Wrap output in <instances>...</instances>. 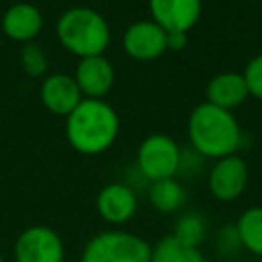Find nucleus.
Wrapping results in <instances>:
<instances>
[{
  "mask_svg": "<svg viewBox=\"0 0 262 262\" xmlns=\"http://www.w3.org/2000/svg\"><path fill=\"white\" fill-rule=\"evenodd\" d=\"M119 131V115L106 100L84 98L66 117V139L82 156H98L111 149Z\"/></svg>",
  "mask_w": 262,
  "mask_h": 262,
  "instance_id": "f257e3e1",
  "label": "nucleus"
},
{
  "mask_svg": "<svg viewBox=\"0 0 262 262\" xmlns=\"http://www.w3.org/2000/svg\"><path fill=\"white\" fill-rule=\"evenodd\" d=\"M190 147L205 160H221L237 154L242 145V129L231 111L211 102H201L192 108L186 123Z\"/></svg>",
  "mask_w": 262,
  "mask_h": 262,
  "instance_id": "f03ea898",
  "label": "nucleus"
},
{
  "mask_svg": "<svg viewBox=\"0 0 262 262\" xmlns=\"http://www.w3.org/2000/svg\"><path fill=\"white\" fill-rule=\"evenodd\" d=\"M57 41L78 59L104 55L111 45V27L106 18L90 6H74L59 14L55 23Z\"/></svg>",
  "mask_w": 262,
  "mask_h": 262,
  "instance_id": "7ed1b4c3",
  "label": "nucleus"
},
{
  "mask_svg": "<svg viewBox=\"0 0 262 262\" xmlns=\"http://www.w3.org/2000/svg\"><path fill=\"white\" fill-rule=\"evenodd\" d=\"M80 262H151V244L125 229H104L86 242Z\"/></svg>",
  "mask_w": 262,
  "mask_h": 262,
  "instance_id": "20e7f679",
  "label": "nucleus"
},
{
  "mask_svg": "<svg viewBox=\"0 0 262 262\" xmlns=\"http://www.w3.org/2000/svg\"><path fill=\"white\" fill-rule=\"evenodd\" d=\"M180 158L182 149L170 135L151 133L139 143L135 166L141 178H145L147 182H158L178 176Z\"/></svg>",
  "mask_w": 262,
  "mask_h": 262,
  "instance_id": "39448f33",
  "label": "nucleus"
},
{
  "mask_svg": "<svg viewBox=\"0 0 262 262\" xmlns=\"http://www.w3.org/2000/svg\"><path fill=\"white\" fill-rule=\"evenodd\" d=\"M12 254L16 262H66V244L53 227L37 223L16 235Z\"/></svg>",
  "mask_w": 262,
  "mask_h": 262,
  "instance_id": "423d86ee",
  "label": "nucleus"
},
{
  "mask_svg": "<svg viewBox=\"0 0 262 262\" xmlns=\"http://www.w3.org/2000/svg\"><path fill=\"white\" fill-rule=\"evenodd\" d=\"M250 170L242 156L231 154L221 160H215L207 174V186L213 199L221 203L237 201L248 186Z\"/></svg>",
  "mask_w": 262,
  "mask_h": 262,
  "instance_id": "0eeeda50",
  "label": "nucleus"
},
{
  "mask_svg": "<svg viewBox=\"0 0 262 262\" xmlns=\"http://www.w3.org/2000/svg\"><path fill=\"white\" fill-rule=\"evenodd\" d=\"M94 207L98 217L106 225H111V229H121L135 217L139 209V199L129 184L108 182L98 190Z\"/></svg>",
  "mask_w": 262,
  "mask_h": 262,
  "instance_id": "6e6552de",
  "label": "nucleus"
},
{
  "mask_svg": "<svg viewBox=\"0 0 262 262\" xmlns=\"http://www.w3.org/2000/svg\"><path fill=\"white\" fill-rule=\"evenodd\" d=\"M166 41H168V33L149 18V20L131 23L123 33L121 45L129 57L137 61H154L168 51Z\"/></svg>",
  "mask_w": 262,
  "mask_h": 262,
  "instance_id": "1a4fd4ad",
  "label": "nucleus"
},
{
  "mask_svg": "<svg viewBox=\"0 0 262 262\" xmlns=\"http://www.w3.org/2000/svg\"><path fill=\"white\" fill-rule=\"evenodd\" d=\"M149 16L166 33H188L201 18V0H147Z\"/></svg>",
  "mask_w": 262,
  "mask_h": 262,
  "instance_id": "9d476101",
  "label": "nucleus"
},
{
  "mask_svg": "<svg viewBox=\"0 0 262 262\" xmlns=\"http://www.w3.org/2000/svg\"><path fill=\"white\" fill-rule=\"evenodd\" d=\"M115 66L104 55L84 57L78 61L74 80L82 92L84 98H96L102 100L115 86Z\"/></svg>",
  "mask_w": 262,
  "mask_h": 262,
  "instance_id": "9b49d317",
  "label": "nucleus"
},
{
  "mask_svg": "<svg viewBox=\"0 0 262 262\" xmlns=\"http://www.w3.org/2000/svg\"><path fill=\"white\" fill-rule=\"evenodd\" d=\"M39 98H41V104L57 117H68L84 100L74 76H68V74L45 76L39 88Z\"/></svg>",
  "mask_w": 262,
  "mask_h": 262,
  "instance_id": "f8f14e48",
  "label": "nucleus"
},
{
  "mask_svg": "<svg viewBox=\"0 0 262 262\" xmlns=\"http://www.w3.org/2000/svg\"><path fill=\"white\" fill-rule=\"evenodd\" d=\"M2 31L8 39L16 43H31L43 29V14L31 2H16L8 6L2 14Z\"/></svg>",
  "mask_w": 262,
  "mask_h": 262,
  "instance_id": "ddd939ff",
  "label": "nucleus"
},
{
  "mask_svg": "<svg viewBox=\"0 0 262 262\" xmlns=\"http://www.w3.org/2000/svg\"><path fill=\"white\" fill-rule=\"evenodd\" d=\"M205 94H207V102L225 111H233L235 106L244 104L246 98L250 96L244 74H237V72H221L213 76L207 82Z\"/></svg>",
  "mask_w": 262,
  "mask_h": 262,
  "instance_id": "4468645a",
  "label": "nucleus"
},
{
  "mask_svg": "<svg viewBox=\"0 0 262 262\" xmlns=\"http://www.w3.org/2000/svg\"><path fill=\"white\" fill-rule=\"evenodd\" d=\"M147 199H149V205L158 213L172 215V213H178L184 209L188 194H186L184 184L178 178H164L158 182H149Z\"/></svg>",
  "mask_w": 262,
  "mask_h": 262,
  "instance_id": "2eb2a0df",
  "label": "nucleus"
},
{
  "mask_svg": "<svg viewBox=\"0 0 262 262\" xmlns=\"http://www.w3.org/2000/svg\"><path fill=\"white\" fill-rule=\"evenodd\" d=\"M233 227L242 250L262 258V205L244 209Z\"/></svg>",
  "mask_w": 262,
  "mask_h": 262,
  "instance_id": "dca6fc26",
  "label": "nucleus"
},
{
  "mask_svg": "<svg viewBox=\"0 0 262 262\" xmlns=\"http://www.w3.org/2000/svg\"><path fill=\"white\" fill-rule=\"evenodd\" d=\"M151 262H209L201 248L178 242L172 233L160 237L151 246Z\"/></svg>",
  "mask_w": 262,
  "mask_h": 262,
  "instance_id": "f3484780",
  "label": "nucleus"
},
{
  "mask_svg": "<svg viewBox=\"0 0 262 262\" xmlns=\"http://www.w3.org/2000/svg\"><path fill=\"white\" fill-rule=\"evenodd\" d=\"M172 235L186 246L201 248L207 237V219L199 211H184L182 215H178Z\"/></svg>",
  "mask_w": 262,
  "mask_h": 262,
  "instance_id": "a211bd4d",
  "label": "nucleus"
},
{
  "mask_svg": "<svg viewBox=\"0 0 262 262\" xmlns=\"http://www.w3.org/2000/svg\"><path fill=\"white\" fill-rule=\"evenodd\" d=\"M20 66H23L25 74L31 76V78L45 76V72H47V55H45L43 47L39 43H35V41L25 43L23 49H20Z\"/></svg>",
  "mask_w": 262,
  "mask_h": 262,
  "instance_id": "6ab92c4d",
  "label": "nucleus"
},
{
  "mask_svg": "<svg viewBox=\"0 0 262 262\" xmlns=\"http://www.w3.org/2000/svg\"><path fill=\"white\" fill-rule=\"evenodd\" d=\"M242 74H244V80H246V86H248L250 96L262 100V53H258L256 57H252L246 63V70Z\"/></svg>",
  "mask_w": 262,
  "mask_h": 262,
  "instance_id": "aec40b11",
  "label": "nucleus"
},
{
  "mask_svg": "<svg viewBox=\"0 0 262 262\" xmlns=\"http://www.w3.org/2000/svg\"><path fill=\"white\" fill-rule=\"evenodd\" d=\"M217 246H219V250H221V252H225V254L235 252V250H239V248H242V246H239V239H237V233H235V227H233V225L223 227V229L219 231V235H217Z\"/></svg>",
  "mask_w": 262,
  "mask_h": 262,
  "instance_id": "412c9836",
  "label": "nucleus"
},
{
  "mask_svg": "<svg viewBox=\"0 0 262 262\" xmlns=\"http://www.w3.org/2000/svg\"><path fill=\"white\" fill-rule=\"evenodd\" d=\"M168 51H182L188 43V33H168Z\"/></svg>",
  "mask_w": 262,
  "mask_h": 262,
  "instance_id": "4be33fe9",
  "label": "nucleus"
},
{
  "mask_svg": "<svg viewBox=\"0 0 262 262\" xmlns=\"http://www.w3.org/2000/svg\"><path fill=\"white\" fill-rule=\"evenodd\" d=\"M0 262H4V256H2V252H0Z\"/></svg>",
  "mask_w": 262,
  "mask_h": 262,
  "instance_id": "5701e85b",
  "label": "nucleus"
},
{
  "mask_svg": "<svg viewBox=\"0 0 262 262\" xmlns=\"http://www.w3.org/2000/svg\"><path fill=\"white\" fill-rule=\"evenodd\" d=\"M258 262H262V258H258Z\"/></svg>",
  "mask_w": 262,
  "mask_h": 262,
  "instance_id": "b1692460",
  "label": "nucleus"
}]
</instances>
